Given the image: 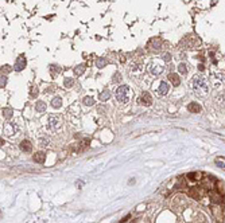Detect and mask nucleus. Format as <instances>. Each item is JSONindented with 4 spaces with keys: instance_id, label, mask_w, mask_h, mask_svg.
<instances>
[{
    "instance_id": "12",
    "label": "nucleus",
    "mask_w": 225,
    "mask_h": 223,
    "mask_svg": "<svg viewBox=\"0 0 225 223\" xmlns=\"http://www.w3.org/2000/svg\"><path fill=\"white\" fill-rule=\"evenodd\" d=\"M168 79L171 81V83H173L174 86H178L179 83H181L179 75H178V74H175V73H170V74H168Z\"/></svg>"
},
{
    "instance_id": "17",
    "label": "nucleus",
    "mask_w": 225,
    "mask_h": 223,
    "mask_svg": "<svg viewBox=\"0 0 225 223\" xmlns=\"http://www.w3.org/2000/svg\"><path fill=\"white\" fill-rule=\"evenodd\" d=\"M111 97V91L109 90H104L103 93H100V101H107Z\"/></svg>"
},
{
    "instance_id": "23",
    "label": "nucleus",
    "mask_w": 225,
    "mask_h": 223,
    "mask_svg": "<svg viewBox=\"0 0 225 223\" xmlns=\"http://www.w3.org/2000/svg\"><path fill=\"white\" fill-rule=\"evenodd\" d=\"M37 96H38V89H37V87H31L30 97H33V98H34V97H37Z\"/></svg>"
},
{
    "instance_id": "2",
    "label": "nucleus",
    "mask_w": 225,
    "mask_h": 223,
    "mask_svg": "<svg viewBox=\"0 0 225 223\" xmlns=\"http://www.w3.org/2000/svg\"><path fill=\"white\" fill-rule=\"evenodd\" d=\"M115 96H116V99L120 102V104H128V102L132 99V90H131L130 86L127 85H121L116 89L115 91Z\"/></svg>"
},
{
    "instance_id": "10",
    "label": "nucleus",
    "mask_w": 225,
    "mask_h": 223,
    "mask_svg": "<svg viewBox=\"0 0 225 223\" xmlns=\"http://www.w3.org/2000/svg\"><path fill=\"white\" fill-rule=\"evenodd\" d=\"M187 110L191 113H200L201 112V106L197 104V102H190L189 105H187Z\"/></svg>"
},
{
    "instance_id": "25",
    "label": "nucleus",
    "mask_w": 225,
    "mask_h": 223,
    "mask_svg": "<svg viewBox=\"0 0 225 223\" xmlns=\"http://www.w3.org/2000/svg\"><path fill=\"white\" fill-rule=\"evenodd\" d=\"M120 78H121V74H120V73H115V75H113V82H119Z\"/></svg>"
},
{
    "instance_id": "4",
    "label": "nucleus",
    "mask_w": 225,
    "mask_h": 223,
    "mask_svg": "<svg viewBox=\"0 0 225 223\" xmlns=\"http://www.w3.org/2000/svg\"><path fill=\"white\" fill-rule=\"evenodd\" d=\"M16 132H18V125L15 122H7L3 126V133L6 136H14V134H16Z\"/></svg>"
},
{
    "instance_id": "8",
    "label": "nucleus",
    "mask_w": 225,
    "mask_h": 223,
    "mask_svg": "<svg viewBox=\"0 0 225 223\" xmlns=\"http://www.w3.org/2000/svg\"><path fill=\"white\" fill-rule=\"evenodd\" d=\"M20 149H22L23 152H31V150H33V144H31L28 140H23V141L20 142Z\"/></svg>"
},
{
    "instance_id": "5",
    "label": "nucleus",
    "mask_w": 225,
    "mask_h": 223,
    "mask_svg": "<svg viewBox=\"0 0 225 223\" xmlns=\"http://www.w3.org/2000/svg\"><path fill=\"white\" fill-rule=\"evenodd\" d=\"M168 90H170V86H168V83L165 82V81H160L159 85H158V87L155 89V93H156L158 96L163 97V96H166V94L168 93Z\"/></svg>"
},
{
    "instance_id": "27",
    "label": "nucleus",
    "mask_w": 225,
    "mask_h": 223,
    "mask_svg": "<svg viewBox=\"0 0 225 223\" xmlns=\"http://www.w3.org/2000/svg\"><path fill=\"white\" fill-rule=\"evenodd\" d=\"M41 145H42V147H47V145H49V139H42L41 140Z\"/></svg>"
},
{
    "instance_id": "13",
    "label": "nucleus",
    "mask_w": 225,
    "mask_h": 223,
    "mask_svg": "<svg viewBox=\"0 0 225 223\" xmlns=\"http://www.w3.org/2000/svg\"><path fill=\"white\" fill-rule=\"evenodd\" d=\"M35 110H37L38 113L46 112V102H43V101H37V102H35Z\"/></svg>"
},
{
    "instance_id": "1",
    "label": "nucleus",
    "mask_w": 225,
    "mask_h": 223,
    "mask_svg": "<svg viewBox=\"0 0 225 223\" xmlns=\"http://www.w3.org/2000/svg\"><path fill=\"white\" fill-rule=\"evenodd\" d=\"M193 90H194V93L197 94V96H201V97L208 96V93H209L208 81L203 77H201V75H195V77L193 78Z\"/></svg>"
},
{
    "instance_id": "26",
    "label": "nucleus",
    "mask_w": 225,
    "mask_h": 223,
    "mask_svg": "<svg viewBox=\"0 0 225 223\" xmlns=\"http://www.w3.org/2000/svg\"><path fill=\"white\" fill-rule=\"evenodd\" d=\"M6 83H7V77H6V75H1V82H0V86L3 87V86H6Z\"/></svg>"
},
{
    "instance_id": "18",
    "label": "nucleus",
    "mask_w": 225,
    "mask_h": 223,
    "mask_svg": "<svg viewBox=\"0 0 225 223\" xmlns=\"http://www.w3.org/2000/svg\"><path fill=\"white\" fill-rule=\"evenodd\" d=\"M84 71H85V64H80V66H76V69H74V74H76V75H81Z\"/></svg>"
},
{
    "instance_id": "20",
    "label": "nucleus",
    "mask_w": 225,
    "mask_h": 223,
    "mask_svg": "<svg viewBox=\"0 0 225 223\" xmlns=\"http://www.w3.org/2000/svg\"><path fill=\"white\" fill-rule=\"evenodd\" d=\"M84 104L88 105V106H92V105H95V99H93V97H85Z\"/></svg>"
},
{
    "instance_id": "6",
    "label": "nucleus",
    "mask_w": 225,
    "mask_h": 223,
    "mask_svg": "<svg viewBox=\"0 0 225 223\" xmlns=\"http://www.w3.org/2000/svg\"><path fill=\"white\" fill-rule=\"evenodd\" d=\"M25 67H26V56L25 55H19V58L16 59V62H15V64H14V70H16V71H22Z\"/></svg>"
},
{
    "instance_id": "22",
    "label": "nucleus",
    "mask_w": 225,
    "mask_h": 223,
    "mask_svg": "<svg viewBox=\"0 0 225 223\" xmlns=\"http://www.w3.org/2000/svg\"><path fill=\"white\" fill-rule=\"evenodd\" d=\"M73 85H74V81L72 79V78H66V79H65V86H66V87H72Z\"/></svg>"
},
{
    "instance_id": "3",
    "label": "nucleus",
    "mask_w": 225,
    "mask_h": 223,
    "mask_svg": "<svg viewBox=\"0 0 225 223\" xmlns=\"http://www.w3.org/2000/svg\"><path fill=\"white\" fill-rule=\"evenodd\" d=\"M63 124V118L61 114H50L47 118V128L51 130H57L62 126Z\"/></svg>"
},
{
    "instance_id": "24",
    "label": "nucleus",
    "mask_w": 225,
    "mask_h": 223,
    "mask_svg": "<svg viewBox=\"0 0 225 223\" xmlns=\"http://www.w3.org/2000/svg\"><path fill=\"white\" fill-rule=\"evenodd\" d=\"M162 58H163V61H165V62H170V61H171V55H170L168 53H165V54H163Z\"/></svg>"
},
{
    "instance_id": "16",
    "label": "nucleus",
    "mask_w": 225,
    "mask_h": 223,
    "mask_svg": "<svg viewBox=\"0 0 225 223\" xmlns=\"http://www.w3.org/2000/svg\"><path fill=\"white\" fill-rule=\"evenodd\" d=\"M107 63H108V61H107L105 58H100V59H97V61H96V66H97L98 69H103Z\"/></svg>"
},
{
    "instance_id": "11",
    "label": "nucleus",
    "mask_w": 225,
    "mask_h": 223,
    "mask_svg": "<svg viewBox=\"0 0 225 223\" xmlns=\"http://www.w3.org/2000/svg\"><path fill=\"white\" fill-rule=\"evenodd\" d=\"M150 71H151L154 75H159V74H162L163 69H162V66L154 63V64H151V66H150Z\"/></svg>"
},
{
    "instance_id": "21",
    "label": "nucleus",
    "mask_w": 225,
    "mask_h": 223,
    "mask_svg": "<svg viewBox=\"0 0 225 223\" xmlns=\"http://www.w3.org/2000/svg\"><path fill=\"white\" fill-rule=\"evenodd\" d=\"M178 71L181 73V74H186L187 73V66H186V63H181L178 66Z\"/></svg>"
},
{
    "instance_id": "14",
    "label": "nucleus",
    "mask_w": 225,
    "mask_h": 223,
    "mask_svg": "<svg viewBox=\"0 0 225 223\" xmlns=\"http://www.w3.org/2000/svg\"><path fill=\"white\" fill-rule=\"evenodd\" d=\"M150 44L154 46V47H152L154 50H159L160 46H162V40H160L159 38H155V39H152L151 42H150Z\"/></svg>"
},
{
    "instance_id": "28",
    "label": "nucleus",
    "mask_w": 225,
    "mask_h": 223,
    "mask_svg": "<svg viewBox=\"0 0 225 223\" xmlns=\"http://www.w3.org/2000/svg\"><path fill=\"white\" fill-rule=\"evenodd\" d=\"M1 69H4V71H6V73L11 71V69H10V66H8V64H4V66H3V67H1Z\"/></svg>"
},
{
    "instance_id": "9",
    "label": "nucleus",
    "mask_w": 225,
    "mask_h": 223,
    "mask_svg": "<svg viewBox=\"0 0 225 223\" xmlns=\"http://www.w3.org/2000/svg\"><path fill=\"white\" fill-rule=\"evenodd\" d=\"M45 160H46V155H45L43 152H37L35 155H34V161L38 164H43Z\"/></svg>"
},
{
    "instance_id": "7",
    "label": "nucleus",
    "mask_w": 225,
    "mask_h": 223,
    "mask_svg": "<svg viewBox=\"0 0 225 223\" xmlns=\"http://www.w3.org/2000/svg\"><path fill=\"white\" fill-rule=\"evenodd\" d=\"M140 104L146 105V106H150V105L152 104V98H151V96H150V93H147V91H144V93H142V97H140Z\"/></svg>"
},
{
    "instance_id": "15",
    "label": "nucleus",
    "mask_w": 225,
    "mask_h": 223,
    "mask_svg": "<svg viewBox=\"0 0 225 223\" xmlns=\"http://www.w3.org/2000/svg\"><path fill=\"white\" fill-rule=\"evenodd\" d=\"M51 105H53V107H55V109L61 107V105H62V99H61V97H54L53 101H51Z\"/></svg>"
},
{
    "instance_id": "19",
    "label": "nucleus",
    "mask_w": 225,
    "mask_h": 223,
    "mask_svg": "<svg viewBox=\"0 0 225 223\" xmlns=\"http://www.w3.org/2000/svg\"><path fill=\"white\" fill-rule=\"evenodd\" d=\"M1 112H3V116H4L6 118H11V117H12V110L8 109V107H4Z\"/></svg>"
}]
</instances>
